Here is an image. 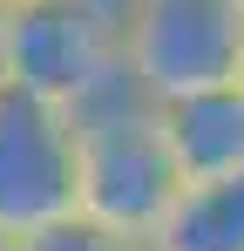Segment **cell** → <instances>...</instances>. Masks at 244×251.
<instances>
[{"instance_id":"6","label":"cell","mask_w":244,"mask_h":251,"mask_svg":"<svg viewBox=\"0 0 244 251\" xmlns=\"http://www.w3.org/2000/svg\"><path fill=\"white\" fill-rule=\"evenodd\" d=\"M149 251H244V170L183 183Z\"/></svg>"},{"instance_id":"9","label":"cell","mask_w":244,"mask_h":251,"mask_svg":"<svg viewBox=\"0 0 244 251\" xmlns=\"http://www.w3.org/2000/svg\"><path fill=\"white\" fill-rule=\"evenodd\" d=\"M0 251H14V245H7V238H0Z\"/></svg>"},{"instance_id":"11","label":"cell","mask_w":244,"mask_h":251,"mask_svg":"<svg viewBox=\"0 0 244 251\" xmlns=\"http://www.w3.org/2000/svg\"><path fill=\"white\" fill-rule=\"evenodd\" d=\"M143 251H149V245H143Z\"/></svg>"},{"instance_id":"1","label":"cell","mask_w":244,"mask_h":251,"mask_svg":"<svg viewBox=\"0 0 244 251\" xmlns=\"http://www.w3.org/2000/svg\"><path fill=\"white\" fill-rule=\"evenodd\" d=\"M75 136H81L75 210L129 245H149L183 190V170L170 156L156 102L129 82V68H116L95 95L75 102Z\"/></svg>"},{"instance_id":"3","label":"cell","mask_w":244,"mask_h":251,"mask_svg":"<svg viewBox=\"0 0 244 251\" xmlns=\"http://www.w3.org/2000/svg\"><path fill=\"white\" fill-rule=\"evenodd\" d=\"M122 68V0H27L0 14V82L68 102Z\"/></svg>"},{"instance_id":"4","label":"cell","mask_w":244,"mask_h":251,"mask_svg":"<svg viewBox=\"0 0 244 251\" xmlns=\"http://www.w3.org/2000/svg\"><path fill=\"white\" fill-rule=\"evenodd\" d=\"M75 183H81L75 109L0 82V238L14 245L75 217Z\"/></svg>"},{"instance_id":"10","label":"cell","mask_w":244,"mask_h":251,"mask_svg":"<svg viewBox=\"0 0 244 251\" xmlns=\"http://www.w3.org/2000/svg\"><path fill=\"white\" fill-rule=\"evenodd\" d=\"M238 88H244V68H238Z\"/></svg>"},{"instance_id":"2","label":"cell","mask_w":244,"mask_h":251,"mask_svg":"<svg viewBox=\"0 0 244 251\" xmlns=\"http://www.w3.org/2000/svg\"><path fill=\"white\" fill-rule=\"evenodd\" d=\"M122 68L149 102L238 82L244 7L238 0H122Z\"/></svg>"},{"instance_id":"8","label":"cell","mask_w":244,"mask_h":251,"mask_svg":"<svg viewBox=\"0 0 244 251\" xmlns=\"http://www.w3.org/2000/svg\"><path fill=\"white\" fill-rule=\"evenodd\" d=\"M7 7H27V0H0V14H7Z\"/></svg>"},{"instance_id":"7","label":"cell","mask_w":244,"mask_h":251,"mask_svg":"<svg viewBox=\"0 0 244 251\" xmlns=\"http://www.w3.org/2000/svg\"><path fill=\"white\" fill-rule=\"evenodd\" d=\"M14 251H143L129 245V238H116V231H102V224H88V217H61V224H48V231H34V238H14Z\"/></svg>"},{"instance_id":"12","label":"cell","mask_w":244,"mask_h":251,"mask_svg":"<svg viewBox=\"0 0 244 251\" xmlns=\"http://www.w3.org/2000/svg\"><path fill=\"white\" fill-rule=\"evenodd\" d=\"M238 7H244V0H238Z\"/></svg>"},{"instance_id":"5","label":"cell","mask_w":244,"mask_h":251,"mask_svg":"<svg viewBox=\"0 0 244 251\" xmlns=\"http://www.w3.org/2000/svg\"><path fill=\"white\" fill-rule=\"evenodd\" d=\"M156 116H163V136H170V156L183 170V183L244 170V88L238 82L156 102Z\"/></svg>"}]
</instances>
